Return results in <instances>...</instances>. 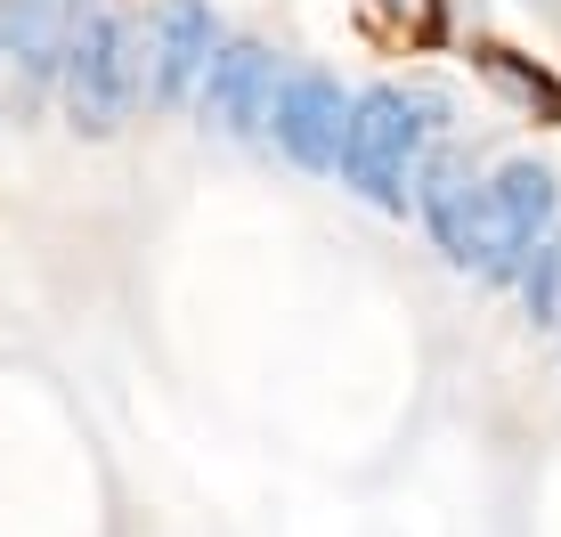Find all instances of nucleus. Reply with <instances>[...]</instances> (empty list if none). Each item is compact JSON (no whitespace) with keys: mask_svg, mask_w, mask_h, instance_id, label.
Returning a JSON list of instances; mask_svg holds the SVG:
<instances>
[{"mask_svg":"<svg viewBox=\"0 0 561 537\" xmlns=\"http://www.w3.org/2000/svg\"><path fill=\"white\" fill-rule=\"evenodd\" d=\"M448 99L423 82H382V90H358V114H351V147H342V180L358 187L366 204L382 213H408L423 171H432V147L448 139Z\"/></svg>","mask_w":561,"mask_h":537,"instance_id":"1","label":"nucleus"},{"mask_svg":"<svg viewBox=\"0 0 561 537\" xmlns=\"http://www.w3.org/2000/svg\"><path fill=\"white\" fill-rule=\"evenodd\" d=\"M139 99H147V25H130L114 0H73L57 106L73 114V130L106 139V130H123L139 114Z\"/></svg>","mask_w":561,"mask_h":537,"instance_id":"2","label":"nucleus"},{"mask_svg":"<svg viewBox=\"0 0 561 537\" xmlns=\"http://www.w3.org/2000/svg\"><path fill=\"white\" fill-rule=\"evenodd\" d=\"M561 244V187L546 163H496L489 171V261L480 277L520 285L537 268V253Z\"/></svg>","mask_w":561,"mask_h":537,"instance_id":"3","label":"nucleus"},{"mask_svg":"<svg viewBox=\"0 0 561 537\" xmlns=\"http://www.w3.org/2000/svg\"><path fill=\"white\" fill-rule=\"evenodd\" d=\"M228 33L204 0H163L147 16V99L154 106H204V82L220 66Z\"/></svg>","mask_w":561,"mask_h":537,"instance_id":"4","label":"nucleus"},{"mask_svg":"<svg viewBox=\"0 0 561 537\" xmlns=\"http://www.w3.org/2000/svg\"><path fill=\"white\" fill-rule=\"evenodd\" d=\"M66 33H73V0H0V99L16 114L57 99Z\"/></svg>","mask_w":561,"mask_h":537,"instance_id":"5","label":"nucleus"},{"mask_svg":"<svg viewBox=\"0 0 561 537\" xmlns=\"http://www.w3.org/2000/svg\"><path fill=\"white\" fill-rule=\"evenodd\" d=\"M285 82H294V73L277 66V49H261V42H228V49H220V66H211V82H204V123H220L228 139L277 147Z\"/></svg>","mask_w":561,"mask_h":537,"instance_id":"6","label":"nucleus"},{"mask_svg":"<svg viewBox=\"0 0 561 537\" xmlns=\"http://www.w3.org/2000/svg\"><path fill=\"white\" fill-rule=\"evenodd\" d=\"M415 213H423V228L439 237V253L456 268L489 261V171L472 156H456V147L432 156V171H423V187H415Z\"/></svg>","mask_w":561,"mask_h":537,"instance_id":"7","label":"nucleus"},{"mask_svg":"<svg viewBox=\"0 0 561 537\" xmlns=\"http://www.w3.org/2000/svg\"><path fill=\"white\" fill-rule=\"evenodd\" d=\"M351 114H358V99L334 82V73L301 66L294 82H285V106H277V156H294L301 171H342Z\"/></svg>","mask_w":561,"mask_h":537,"instance_id":"8","label":"nucleus"},{"mask_svg":"<svg viewBox=\"0 0 561 537\" xmlns=\"http://www.w3.org/2000/svg\"><path fill=\"white\" fill-rule=\"evenodd\" d=\"M472 66L489 73V82L505 90L520 114H537V123H561V73H546L537 57H520L513 42H472Z\"/></svg>","mask_w":561,"mask_h":537,"instance_id":"9","label":"nucleus"},{"mask_svg":"<svg viewBox=\"0 0 561 537\" xmlns=\"http://www.w3.org/2000/svg\"><path fill=\"white\" fill-rule=\"evenodd\" d=\"M366 16L382 33H399V42H415V49L448 42V0H366Z\"/></svg>","mask_w":561,"mask_h":537,"instance_id":"10","label":"nucleus"},{"mask_svg":"<svg viewBox=\"0 0 561 537\" xmlns=\"http://www.w3.org/2000/svg\"><path fill=\"white\" fill-rule=\"evenodd\" d=\"M520 294H529V318L561 342V244H553V253H537V268L520 277Z\"/></svg>","mask_w":561,"mask_h":537,"instance_id":"11","label":"nucleus"}]
</instances>
